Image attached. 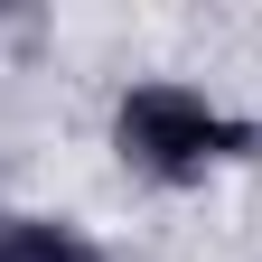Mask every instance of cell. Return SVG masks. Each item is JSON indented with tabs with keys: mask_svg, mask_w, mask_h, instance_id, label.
<instances>
[{
	"mask_svg": "<svg viewBox=\"0 0 262 262\" xmlns=\"http://www.w3.org/2000/svg\"><path fill=\"white\" fill-rule=\"evenodd\" d=\"M103 150L122 159V178L187 196V187H215L225 169L262 159V122L234 113L225 94L187 84V75H131L103 113Z\"/></svg>",
	"mask_w": 262,
	"mask_h": 262,
	"instance_id": "obj_1",
	"label": "cell"
},
{
	"mask_svg": "<svg viewBox=\"0 0 262 262\" xmlns=\"http://www.w3.org/2000/svg\"><path fill=\"white\" fill-rule=\"evenodd\" d=\"M0 262H113V244L66 206H0Z\"/></svg>",
	"mask_w": 262,
	"mask_h": 262,
	"instance_id": "obj_2",
	"label": "cell"
}]
</instances>
